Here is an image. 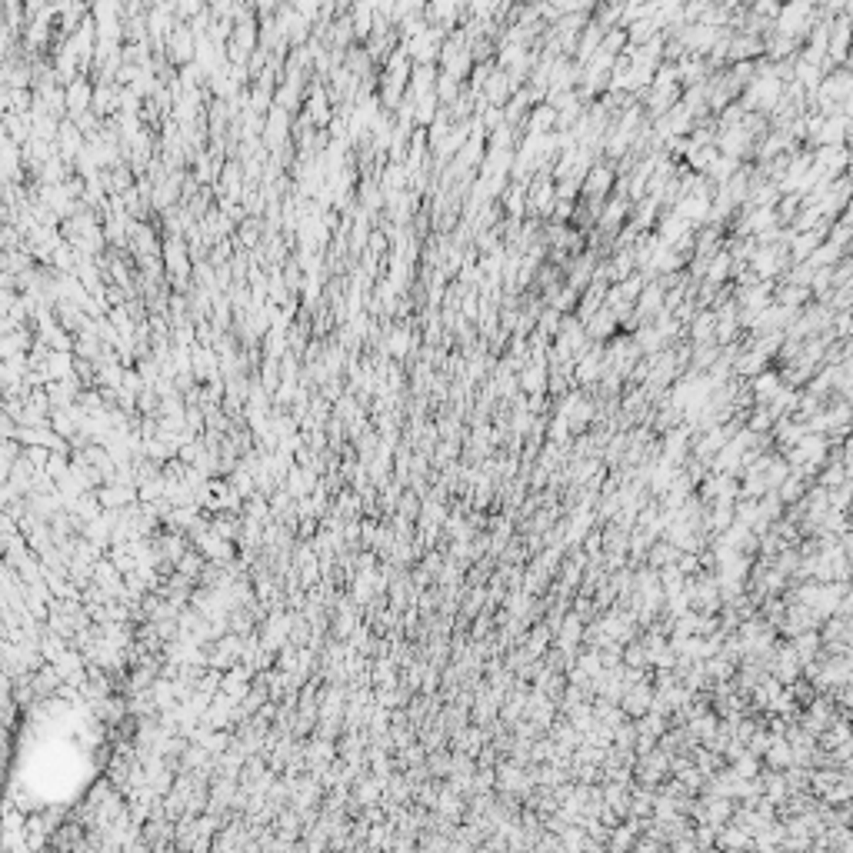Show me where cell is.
<instances>
[{
	"label": "cell",
	"mask_w": 853,
	"mask_h": 853,
	"mask_svg": "<svg viewBox=\"0 0 853 853\" xmlns=\"http://www.w3.org/2000/svg\"><path fill=\"white\" fill-rule=\"evenodd\" d=\"M807 23H810V0H793V4H787L780 11V31L783 33L807 31Z\"/></svg>",
	"instance_id": "cell-1"
},
{
	"label": "cell",
	"mask_w": 853,
	"mask_h": 853,
	"mask_svg": "<svg viewBox=\"0 0 853 853\" xmlns=\"http://www.w3.org/2000/svg\"><path fill=\"white\" fill-rule=\"evenodd\" d=\"M754 387H756V394L760 397H774L780 390V377L777 373H764V377H756Z\"/></svg>",
	"instance_id": "cell-3"
},
{
	"label": "cell",
	"mask_w": 853,
	"mask_h": 853,
	"mask_svg": "<svg viewBox=\"0 0 853 853\" xmlns=\"http://www.w3.org/2000/svg\"><path fill=\"white\" fill-rule=\"evenodd\" d=\"M630 697H627V710L630 713H640V710H646L650 707V690H640V687H634V690H627Z\"/></svg>",
	"instance_id": "cell-2"
},
{
	"label": "cell",
	"mask_w": 853,
	"mask_h": 853,
	"mask_svg": "<svg viewBox=\"0 0 853 853\" xmlns=\"http://www.w3.org/2000/svg\"><path fill=\"white\" fill-rule=\"evenodd\" d=\"M453 7H457V0H437V4H434V11H437L440 17H450Z\"/></svg>",
	"instance_id": "cell-4"
}]
</instances>
